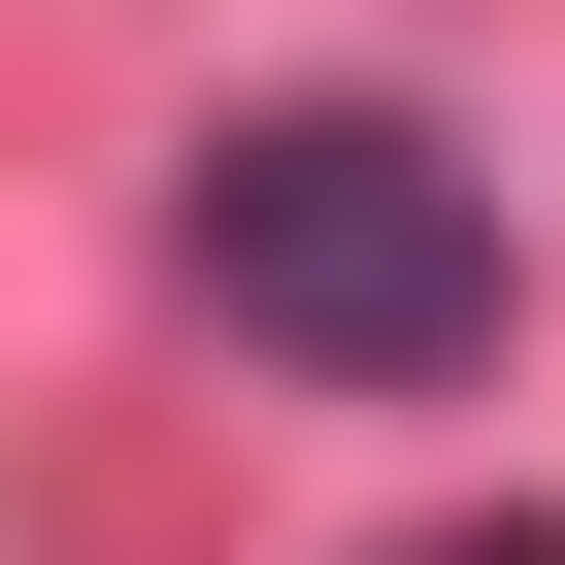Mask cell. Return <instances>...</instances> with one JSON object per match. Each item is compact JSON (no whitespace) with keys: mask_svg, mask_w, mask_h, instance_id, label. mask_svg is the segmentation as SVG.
Segmentation results:
<instances>
[{"mask_svg":"<svg viewBox=\"0 0 565 565\" xmlns=\"http://www.w3.org/2000/svg\"><path fill=\"white\" fill-rule=\"evenodd\" d=\"M200 300L333 399H433V366H499V200L399 100H233L200 134Z\"/></svg>","mask_w":565,"mask_h":565,"instance_id":"cell-1","label":"cell"},{"mask_svg":"<svg viewBox=\"0 0 565 565\" xmlns=\"http://www.w3.org/2000/svg\"><path fill=\"white\" fill-rule=\"evenodd\" d=\"M399 565H565V532H399Z\"/></svg>","mask_w":565,"mask_h":565,"instance_id":"cell-2","label":"cell"}]
</instances>
